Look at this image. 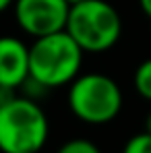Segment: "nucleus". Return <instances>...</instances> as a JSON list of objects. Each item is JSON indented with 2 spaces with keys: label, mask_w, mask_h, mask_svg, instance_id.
<instances>
[{
  "label": "nucleus",
  "mask_w": 151,
  "mask_h": 153,
  "mask_svg": "<svg viewBox=\"0 0 151 153\" xmlns=\"http://www.w3.org/2000/svg\"><path fill=\"white\" fill-rule=\"evenodd\" d=\"M50 122L29 95H0V151L37 153L46 145Z\"/></svg>",
  "instance_id": "1"
},
{
  "label": "nucleus",
  "mask_w": 151,
  "mask_h": 153,
  "mask_svg": "<svg viewBox=\"0 0 151 153\" xmlns=\"http://www.w3.org/2000/svg\"><path fill=\"white\" fill-rule=\"evenodd\" d=\"M83 54L85 52L66 29L33 37L29 46V81L42 89L71 85L81 73Z\"/></svg>",
  "instance_id": "2"
},
{
  "label": "nucleus",
  "mask_w": 151,
  "mask_h": 153,
  "mask_svg": "<svg viewBox=\"0 0 151 153\" xmlns=\"http://www.w3.org/2000/svg\"><path fill=\"white\" fill-rule=\"evenodd\" d=\"M64 29L83 52H106L120 39L122 19L108 0H83L71 6Z\"/></svg>",
  "instance_id": "3"
},
{
  "label": "nucleus",
  "mask_w": 151,
  "mask_h": 153,
  "mask_svg": "<svg viewBox=\"0 0 151 153\" xmlns=\"http://www.w3.org/2000/svg\"><path fill=\"white\" fill-rule=\"evenodd\" d=\"M122 89L108 75H79L68 87V108L85 124H108L122 110Z\"/></svg>",
  "instance_id": "4"
},
{
  "label": "nucleus",
  "mask_w": 151,
  "mask_h": 153,
  "mask_svg": "<svg viewBox=\"0 0 151 153\" xmlns=\"http://www.w3.org/2000/svg\"><path fill=\"white\" fill-rule=\"evenodd\" d=\"M13 6L19 27L31 37L62 31L71 10L66 0H15Z\"/></svg>",
  "instance_id": "5"
},
{
  "label": "nucleus",
  "mask_w": 151,
  "mask_h": 153,
  "mask_svg": "<svg viewBox=\"0 0 151 153\" xmlns=\"http://www.w3.org/2000/svg\"><path fill=\"white\" fill-rule=\"evenodd\" d=\"M29 79V46L15 35H0V91H15Z\"/></svg>",
  "instance_id": "6"
},
{
  "label": "nucleus",
  "mask_w": 151,
  "mask_h": 153,
  "mask_svg": "<svg viewBox=\"0 0 151 153\" xmlns=\"http://www.w3.org/2000/svg\"><path fill=\"white\" fill-rule=\"evenodd\" d=\"M132 83H135V89L137 93L143 97V100H149L151 102V58L143 60L132 76Z\"/></svg>",
  "instance_id": "7"
},
{
  "label": "nucleus",
  "mask_w": 151,
  "mask_h": 153,
  "mask_svg": "<svg viewBox=\"0 0 151 153\" xmlns=\"http://www.w3.org/2000/svg\"><path fill=\"white\" fill-rule=\"evenodd\" d=\"M56 153H101V149L89 139H71L62 143Z\"/></svg>",
  "instance_id": "8"
},
{
  "label": "nucleus",
  "mask_w": 151,
  "mask_h": 153,
  "mask_svg": "<svg viewBox=\"0 0 151 153\" xmlns=\"http://www.w3.org/2000/svg\"><path fill=\"white\" fill-rule=\"evenodd\" d=\"M122 153H151V134L149 132H139L126 141Z\"/></svg>",
  "instance_id": "9"
},
{
  "label": "nucleus",
  "mask_w": 151,
  "mask_h": 153,
  "mask_svg": "<svg viewBox=\"0 0 151 153\" xmlns=\"http://www.w3.org/2000/svg\"><path fill=\"white\" fill-rule=\"evenodd\" d=\"M139 4H141V10L145 13V17L151 21V0H139Z\"/></svg>",
  "instance_id": "10"
},
{
  "label": "nucleus",
  "mask_w": 151,
  "mask_h": 153,
  "mask_svg": "<svg viewBox=\"0 0 151 153\" xmlns=\"http://www.w3.org/2000/svg\"><path fill=\"white\" fill-rule=\"evenodd\" d=\"M13 2H15V0H0V13L6 10L8 6H13Z\"/></svg>",
  "instance_id": "11"
},
{
  "label": "nucleus",
  "mask_w": 151,
  "mask_h": 153,
  "mask_svg": "<svg viewBox=\"0 0 151 153\" xmlns=\"http://www.w3.org/2000/svg\"><path fill=\"white\" fill-rule=\"evenodd\" d=\"M145 132H149V134H151V112L145 116Z\"/></svg>",
  "instance_id": "12"
},
{
  "label": "nucleus",
  "mask_w": 151,
  "mask_h": 153,
  "mask_svg": "<svg viewBox=\"0 0 151 153\" xmlns=\"http://www.w3.org/2000/svg\"><path fill=\"white\" fill-rule=\"evenodd\" d=\"M66 2H68V4L73 6V4H77V2H83V0H66Z\"/></svg>",
  "instance_id": "13"
},
{
  "label": "nucleus",
  "mask_w": 151,
  "mask_h": 153,
  "mask_svg": "<svg viewBox=\"0 0 151 153\" xmlns=\"http://www.w3.org/2000/svg\"><path fill=\"white\" fill-rule=\"evenodd\" d=\"M149 29H151V21H149Z\"/></svg>",
  "instance_id": "14"
}]
</instances>
